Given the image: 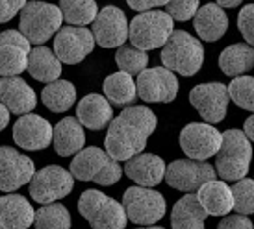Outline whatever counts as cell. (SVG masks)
Returning <instances> with one entry per match:
<instances>
[{"instance_id":"cell-1","label":"cell","mask_w":254,"mask_h":229,"mask_svg":"<svg viewBox=\"0 0 254 229\" xmlns=\"http://www.w3.org/2000/svg\"><path fill=\"white\" fill-rule=\"evenodd\" d=\"M158 118L147 105H132L123 109L108 128L104 146L115 161H128L143 153L148 137L154 133Z\"/></svg>"},{"instance_id":"cell-2","label":"cell","mask_w":254,"mask_h":229,"mask_svg":"<svg viewBox=\"0 0 254 229\" xmlns=\"http://www.w3.org/2000/svg\"><path fill=\"white\" fill-rule=\"evenodd\" d=\"M160 57L165 69L182 76H195L204 63V46L197 37L188 32L175 30L162 46Z\"/></svg>"},{"instance_id":"cell-3","label":"cell","mask_w":254,"mask_h":229,"mask_svg":"<svg viewBox=\"0 0 254 229\" xmlns=\"http://www.w3.org/2000/svg\"><path fill=\"white\" fill-rule=\"evenodd\" d=\"M253 159V144L243 130L230 128L223 133V142L217 152V174L223 181H240L249 174Z\"/></svg>"},{"instance_id":"cell-4","label":"cell","mask_w":254,"mask_h":229,"mask_svg":"<svg viewBox=\"0 0 254 229\" xmlns=\"http://www.w3.org/2000/svg\"><path fill=\"white\" fill-rule=\"evenodd\" d=\"M71 174L74 180L93 181L97 185L110 187L121 180L123 168L119 161L113 159L106 150L89 146L74 155V159L71 161Z\"/></svg>"},{"instance_id":"cell-5","label":"cell","mask_w":254,"mask_h":229,"mask_svg":"<svg viewBox=\"0 0 254 229\" xmlns=\"http://www.w3.org/2000/svg\"><path fill=\"white\" fill-rule=\"evenodd\" d=\"M64 15L62 9L49 2H28L21 11V22H19V32H21L32 45L41 46L54 37L62 30Z\"/></svg>"},{"instance_id":"cell-6","label":"cell","mask_w":254,"mask_h":229,"mask_svg":"<svg viewBox=\"0 0 254 229\" xmlns=\"http://www.w3.org/2000/svg\"><path fill=\"white\" fill-rule=\"evenodd\" d=\"M78 211L93 229H125L128 216L123 203L100 190H85L78 200Z\"/></svg>"},{"instance_id":"cell-7","label":"cell","mask_w":254,"mask_h":229,"mask_svg":"<svg viewBox=\"0 0 254 229\" xmlns=\"http://www.w3.org/2000/svg\"><path fill=\"white\" fill-rule=\"evenodd\" d=\"M173 32L175 21L165 11H143L135 15L128 26V37L132 45L145 52L162 48Z\"/></svg>"},{"instance_id":"cell-8","label":"cell","mask_w":254,"mask_h":229,"mask_svg":"<svg viewBox=\"0 0 254 229\" xmlns=\"http://www.w3.org/2000/svg\"><path fill=\"white\" fill-rule=\"evenodd\" d=\"M123 207L128 220L139 226H152L165 215V198L158 190L147 187H130L123 194Z\"/></svg>"},{"instance_id":"cell-9","label":"cell","mask_w":254,"mask_h":229,"mask_svg":"<svg viewBox=\"0 0 254 229\" xmlns=\"http://www.w3.org/2000/svg\"><path fill=\"white\" fill-rule=\"evenodd\" d=\"M74 188V176L58 165H49L34 174L30 181V196L36 203L49 205L69 196Z\"/></svg>"},{"instance_id":"cell-10","label":"cell","mask_w":254,"mask_h":229,"mask_svg":"<svg viewBox=\"0 0 254 229\" xmlns=\"http://www.w3.org/2000/svg\"><path fill=\"white\" fill-rule=\"evenodd\" d=\"M178 142L188 159L206 161L217 155L223 142V133H219L208 122H190L182 128Z\"/></svg>"},{"instance_id":"cell-11","label":"cell","mask_w":254,"mask_h":229,"mask_svg":"<svg viewBox=\"0 0 254 229\" xmlns=\"http://www.w3.org/2000/svg\"><path fill=\"white\" fill-rule=\"evenodd\" d=\"M215 172L217 170L206 161L178 159L167 165L163 180L167 181L169 187L190 194V192H197L206 181L215 180V176H217Z\"/></svg>"},{"instance_id":"cell-12","label":"cell","mask_w":254,"mask_h":229,"mask_svg":"<svg viewBox=\"0 0 254 229\" xmlns=\"http://www.w3.org/2000/svg\"><path fill=\"white\" fill-rule=\"evenodd\" d=\"M137 96L147 104H169L178 94V80L175 72L165 67L145 69L137 74Z\"/></svg>"},{"instance_id":"cell-13","label":"cell","mask_w":254,"mask_h":229,"mask_svg":"<svg viewBox=\"0 0 254 229\" xmlns=\"http://www.w3.org/2000/svg\"><path fill=\"white\" fill-rule=\"evenodd\" d=\"M190 102L208 124H217L226 117V109L230 102L228 87L221 82L198 84L191 89Z\"/></svg>"},{"instance_id":"cell-14","label":"cell","mask_w":254,"mask_h":229,"mask_svg":"<svg viewBox=\"0 0 254 229\" xmlns=\"http://www.w3.org/2000/svg\"><path fill=\"white\" fill-rule=\"evenodd\" d=\"M93 32L85 26H65L54 37V54L65 65H78L95 48Z\"/></svg>"},{"instance_id":"cell-15","label":"cell","mask_w":254,"mask_h":229,"mask_svg":"<svg viewBox=\"0 0 254 229\" xmlns=\"http://www.w3.org/2000/svg\"><path fill=\"white\" fill-rule=\"evenodd\" d=\"M36 165L28 155L9 146H0V190L15 192L32 181Z\"/></svg>"},{"instance_id":"cell-16","label":"cell","mask_w":254,"mask_h":229,"mask_svg":"<svg viewBox=\"0 0 254 229\" xmlns=\"http://www.w3.org/2000/svg\"><path fill=\"white\" fill-rule=\"evenodd\" d=\"M93 37L102 48H119L128 39V19L117 6L102 7L93 21Z\"/></svg>"},{"instance_id":"cell-17","label":"cell","mask_w":254,"mask_h":229,"mask_svg":"<svg viewBox=\"0 0 254 229\" xmlns=\"http://www.w3.org/2000/svg\"><path fill=\"white\" fill-rule=\"evenodd\" d=\"M32 43L19 30L0 34V76H19L28 69Z\"/></svg>"},{"instance_id":"cell-18","label":"cell","mask_w":254,"mask_h":229,"mask_svg":"<svg viewBox=\"0 0 254 229\" xmlns=\"http://www.w3.org/2000/svg\"><path fill=\"white\" fill-rule=\"evenodd\" d=\"M54 128L47 118L39 115H22L13 126V140L15 144L28 150V152H39L52 144Z\"/></svg>"},{"instance_id":"cell-19","label":"cell","mask_w":254,"mask_h":229,"mask_svg":"<svg viewBox=\"0 0 254 229\" xmlns=\"http://www.w3.org/2000/svg\"><path fill=\"white\" fill-rule=\"evenodd\" d=\"M0 102L6 105L11 115H28L37 105L36 91L21 76L0 78Z\"/></svg>"},{"instance_id":"cell-20","label":"cell","mask_w":254,"mask_h":229,"mask_svg":"<svg viewBox=\"0 0 254 229\" xmlns=\"http://www.w3.org/2000/svg\"><path fill=\"white\" fill-rule=\"evenodd\" d=\"M165 161L154 153H139L132 159L127 161L125 174L139 187H158L165 178Z\"/></svg>"},{"instance_id":"cell-21","label":"cell","mask_w":254,"mask_h":229,"mask_svg":"<svg viewBox=\"0 0 254 229\" xmlns=\"http://www.w3.org/2000/svg\"><path fill=\"white\" fill-rule=\"evenodd\" d=\"M36 211L24 196L6 194L0 198V229H28Z\"/></svg>"},{"instance_id":"cell-22","label":"cell","mask_w":254,"mask_h":229,"mask_svg":"<svg viewBox=\"0 0 254 229\" xmlns=\"http://www.w3.org/2000/svg\"><path fill=\"white\" fill-rule=\"evenodd\" d=\"M76 118L78 122L93 132L104 130L113 120V109L112 104L108 102L106 96L100 94H87L78 102L76 107Z\"/></svg>"},{"instance_id":"cell-23","label":"cell","mask_w":254,"mask_h":229,"mask_svg":"<svg viewBox=\"0 0 254 229\" xmlns=\"http://www.w3.org/2000/svg\"><path fill=\"white\" fill-rule=\"evenodd\" d=\"M54 150L60 157H71L76 155L78 152L84 150L85 144V133L84 126L78 122L74 117L62 118L56 126H54Z\"/></svg>"},{"instance_id":"cell-24","label":"cell","mask_w":254,"mask_h":229,"mask_svg":"<svg viewBox=\"0 0 254 229\" xmlns=\"http://www.w3.org/2000/svg\"><path fill=\"white\" fill-rule=\"evenodd\" d=\"M197 198L208 216H226L234 209L232 188L225 181H206L197 190Z\"/></svg>"},{"instance_id":"cell-25","label":"cell","mask_w":254,"mask_h":229,"mask_svg":"<svg viewBox=\"0 0 254 229\" xmlns=\"http://www.w3.org/2000/svg\"><path fill=\"white\" fill-rule=\"evenodd\" d=\"M195 32L202 41L215 43L219 41L228 30V17L223 11V7L217 4H206L198 7L197 15L193 17Z\"/></svg>"},{"instance_id":"cell-26","label":"cell","mask_w":254,"mask_h":229,"mask_svg":"<svg viewBox=\"0 0 254 229\" xmlns=\"http://www.w3.org/2000/svg\"><path fill=\"white\" fill-rule=\"evenodd\" d=\"M208 213L200 205L197 194H186L175 203L171 211V228L173 229H206L204 220Z\"/></svg>"},{"instance_id":"cell-27","label":"cell","mask_w":254,"mask_h":229,"mask_svg":"<svg viewBox=\"0 0 254 229\" xmlns=\"http://www.w3.org/2000/svg\"><path fill=\"white\" fill-rule=\"evenodd\" d=\"M30 76L43 82V84H52L60 80L62 74V61L58 59V56L47 46H36L32 48L28 56V69Z\"/></svg>"},{"instance_id":"cell-28","label":"cell","mask_w":254,"mask_h":229,"mask_svg":"<svg viewBox=\"0 0 254 229\" xmlns=\"http://www.w3.org/2000/svg\"><path fill=\"white\" fill-rule=\"evenodd\" d=\"M102 89H104V96L108 98V102L113 107H128L130 104H134L137 98V85H135L134 78L123 70L110 74L104 80Z\"/></svg>"},{"instance_id":"cell-29","label":"cell","mask_w":254,"mask_h":229,"mask_svg":"<svg viewBox=\"0 0 254 229\" xmlns=\"http://www.w3.org/2000/svg\"><path fill=\"white\" fill-rule=\"evenodd\" d=\"M254 67V48L247 43H236L226 46L219 56V69L230 78L243 76Z\"/></svg>"},{"instance_id":"cell-30","label":"cell","mask_w":254,"mask_h":229,"mask_svg":"<svg viewBox=\"0 0 254 229\" xmlns=\"http://www.w3.org/2000/svg\"><path fill=\"white\" fill-rule=\"evenodd\" d=\"M43 105L52 113L69 111L76 102V87L69 80H56L41 91Z\"/></svg>"},{"instance_id":"cell-31","label":"cell","mask_w":254,"mask_h":229,"mask_svg":"<svg viewBox=\"0 0 254 229\" xmlns=\"http://www.w3.org/2000/svg\"><path fill=\"white\" fill-rule=\"evenodd\" d=\"M60 9L64 15V21L72 26H87L99 15V7L95 0H60Z\"/></svg>"},{"instance_id":"cell-32","label":"cell","mask_w":254,"mask_h":229,"mask_svg":"<svg viewBox=\"0 0 254 229\" xmlns=\"http://www.w3.org/2000/svg\"><path fill=\"white\" fill-rule=\"evenodd\" d=\"M36 229H71V213L62 203H49L36 211Z\"/></svg>"},{"instance_id":"cell-33","label":"cell","mask_w":254,"mask_h":229,"mask_svg":"<svg viewBox=\"0 0 254 229\" xmlns=\"http://www.w3.org/2000/svg\"><path fill=\"white\" fill-rule=\"evenodd\" d=\"M226 87H228V96L234 104L245 111L254 113V76L243 74L232 78V82Z\"/></svg>"},{"instance_id":"cell-34","label":"cell","mask_w":254,"mask_h":229,"mask_svg":"<svg viewBox=\"0 0 254 229\" xmlns=\"http://www.w3.org/2000/svg\"><path fill=\"white\" fill-rule=\"evenodd\" d=\"M115 63H117L119 70L128 72L130 76H137V74H141L143 70L147 69L148 56L145 50L123 45V46H119L117 54H115Z\"/></svg>"},{"instance_id":"cell-35","label":"cell","mask_w":254,"mask_h":229,"mask_svg":"<svg viewBox=\"0 0 254 229\" xmlns=\"http://www.w3.org/2000/svg\"><path fill=\"white\" fill-rule=\"evenodd\" d=\"M234 209L238 215H254V180L243 178L232 187Z\"/></svg>"},{"instance_id":"cell-36","label":"cell","mask_w":254,"mask_h":229,"mask_svg":"<svg viewBox=\"0 0 254 229\" xmlns=\"http://www.w3.org/2000/svg\"><path fill=\"white\" fill-rule=\"evenodd\" d=\"M200 0H169L165 6V13L173 17V21H190L198 11Z\"/></svg>"},{"instance_id":"cell-37","label":"cell","mask_w":254,"mask_h":229,"mask_svg":"<svg viewBox=\"0 0 254 229\" xmlns=\"http://www.w3.org/2000/svg\"><path fill=\"white\" fill-rule=\"evenodd\" d=\"M238 28L249 46H254V4H247L241 7L238 15Z\"/></svg>"},{"instance_id":"cell-38","label":"cell","mask_w":254,"mask_h":229,"mask_svg":"<svg viewBox=\"0 0 254 229\" xmlns=\"http://www.w3.org/2000/svg\"><path fill=\"white\" fill-rule=\"evenodd\" d=\"M28 4V0H0V22H9Z\"/></svg>"},{"instance_id":"cell-39","label":"cell","mask_w":254,"mask_h":229,"mask_svg":"<svg viewBox=\"0 0 254 229\" xmlns=\"http://www.w3.org/2000/svg\"><path fill=\"white\" fill-rule=\"evenodd\" d=\"M217 229H254L251 218H247L245 215H226L225 218H221Z\"/></svg>"},{"instance_id":"cell-40","label":"cell","mask_w":254,"mask_h":229,"mask_svg":"<svg viewBox=\"0 0 254 229\" xmlns=\"http://www.w3.org/2000/svg\"><path fill=\"white\" fill-rule=\"evenodd\" d=\"M167 2L169 0H127V4L134 11H150V9H154V7H160V6H167Z\"/></svg>"},{"instance_id":"cell-41","label":"cell","mask_w":254,"mask_h":229,"mask_svg":"<svg viewBox=\"0 0 254 229\" xmlns=\"http://www.w3.org/2000/svg\"><path fill=\"white\" fill-rule=\"evenodd\" d=\"M9 117H11L9 109H7L6 105L0 102V132L7 128V124H9Z\"/></svg>"},{"instance_id":"cell-42","label":"cell","mask_w":254,"mask_h":229,"mask_svg":"<svg viewBox=\"0 0 254 229\" xmlns=\"http://www.w3.org/2000/svg\"><path fill=\"white\" fill-rule=\"evenodd\" d=\"M243 133L247 135V139L251 140V142H254V115H251V117L243 122Z\"/></svg>"},{"instance_id":"cell-43","label":"cell","mask_w":254,"mask_h":229,"mask_svg":"<svg viewBox=\"0 0 254 229\" xmlns=\"http://www.w3.org/2000/svg\"><path fill=\"white\" fill-rule=\"evenodd\" d=\"M241 2H243V0H215V4L221 6L223 9H225V7H238Z\"/></svg>"},{"instance_id":"cell-44","label":"cell","mask_w":254,"mask_h":229,"mask_svg":"<svg viewBox=\"0 0 254 229\" xmlns=\"http://www.w3.org/2000/svg\"><path fill=\"white\" fill-rule=\"evenodd\" d=\"M139 229H165V228H158V226H147V228H139Z\"/></svg>"},{"instance_id":"cell-45","label":"cell","mask_w":254,"mask_h":229,"mask_svg":"<svg viewBox=\"0 0 254 229\" xmlns=\"http://www.w3.org/2000/svg\"><path fill=\"white\" fill-rule=\"evenodd\" d=\"M0 34H2V32H0Z\"/></svg>"}]
</instances>
